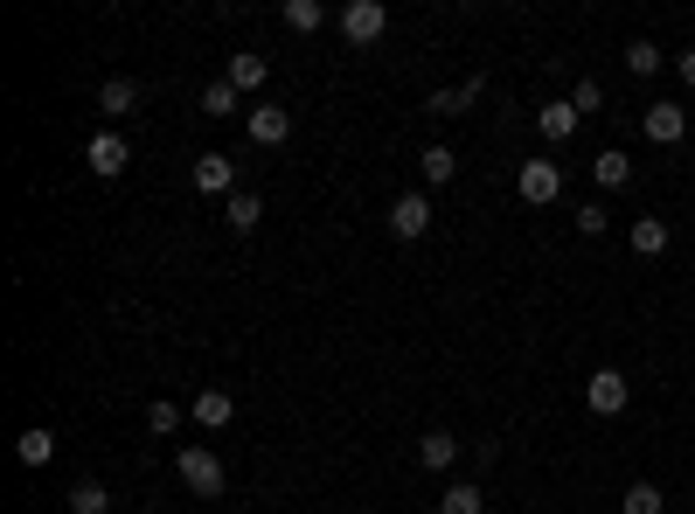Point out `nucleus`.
<instances>
[{
  "instance_id": "f03ea898",
  "label": "nucleus",
  "mask_w": 695,
  "mask_h": 514,
  "mask_svg": "<svg viewBox=\"0 0 695 514\" xmlns=\"http://www.w3.org/2000/svg\"><path fill=\"white\" fill-rule=\"evenodd\" d=\"M383 28H390V8H383V0H348V8H341V35H348L355 49L383 43Z\"/></svg>"
},
{
  "instance_id": "aec40b11",
  "label": "nucleus",
  "mask_w": 695,
  "mask_h": 514,
  "mask_svg": "<svg viewBox=\"0 0 695 514\" xmlns=\"http://www.w3.org/2000/svg\"><path fill=\"white\" fill-rule=\"evenodd\" d=\"M418 167H424V181H431V188H445V181L459 175V154H453V146H424V160H418Z\"/></svg>"
},
{
  "instance_id": "a878e982",
  "label": "nucleus",
  "mask_w": 695,
  "mask_h": 514,
  "mask_svg": "<svg viewBox=\"0 0 695 514\" xmlns=\"http://www.w3.org/2000/svg\"><path fill=\"white\" fill-rule=\"evenodd\" d=\"M202 111H209V119H230V111H237V84L216 77L209 91H202Z\"/></svg>"
},
{
  "instance_id": "dca6fc26",
  "label": "nucleus",
  "mask_w": 695,
  "mask_h": 514,
  "mask_svg": "<svg viewBox=\"0 0 695 514\" xmlns=\"http://www.w3.org/2000/svg\"><path fill=\"white\" fill-rule=\"evenodd\" d=\"M418 459H424V473H445L459 459V438L453 431H424V445H418Z\"/></svg>"
},
{
  "instance_id": "2eb2a0df",
  "label": "nucleus",
  "mask_w": 695,
  "mask_h": 514,
  "mask_svg": "<svg viewBox=\"0 0 695 514\" xmlns=\"http://www.w3.org/2000/svg\"><path fill=\"white\" fill-rule=\"evenodd\" d=\"M98 111H105V119H125V111H140V84H133V77H111V84L98 91Z\"/></svg>"
},
{
  "instance_id": "4468645a",
  "label": "nucleus",
  "mask_w": 695,
  "mask_h": 514,
  "mask_svg": "<svg viewBox=\"0 0 695 514\" xmlns=\"http://www.w3.org/2000/svg\"><path fill=\"white\" fill-rule=\"evenodd\" d=\"M265 70H272V63H265V56H257V49H237L223 77H230L237 91H265Z\"/></svg>"
},
{
  "instance_id": "1a4fd4ad",
  "label": "nucleus",
  "mask_w": 695,
  "mask_h": 514,
  "mask_svg": "<svg viewBox=\"0 0 695 514\" xmlns=\"http://www.w3.org/2000/svg\"><path fill=\"white\" fill-rule=\"evenodd\" d=\"M195 188H202V195H223V202H230V195H237V160H230V154H202V160H195Z\"/></svg>"
},
{
  "instance_id": "7ed1b4c3",
  "label": "nucleus",
  "mask_w": 695,
  "mask_h": 514,
  "mask_svg": "<svg viewBox=\"0 0 695 514\" xmlns=\"http://www.w3.org/2000/svg\"><path fill=\"white\" fill-rule=\"evenodd\" d=\"M515 195L536 202V208H550V202L563 195V167H556V160H529V167L515 175Z\"/></svg>"
},
{
  "instance_id": "423d86ee",
  "label": "nucleus",
  "mask_w": 695,
  "mask_h": 514,
  "mask_svg": "<svg viewBox=\"0 0 695 514\" xmlns=\"http://www.w3.org/2000/svg\"><path fill=\"white\" fill-rule=\"evenodd\" d=\"M626 396H633V390H626V375H619V369H598L591 383H585V404H591L598 417H619V410H626Z\"/></svg>"
},
{
  "instance_id": "4be33fe9",
  "label": "nucleus",
  "mask_w": 695,
  "mask_h": 514,
  "mask_svg": "<svg viewBox=\"0 0 695 514\" xmlns=\"http://www.w3.org/2000/svg\"><path fill=\"white\" fill-rule=\"evenodd\" d=\"M591 175H598V188H633V160L612 146V154H598V167H591Z\"/></svg>"
},
{
  "instance_id": "c756f323",
  "label": "nucleus",
  "mask_w": 695,
  "mask_h": 514,
  "mask_svg": "<svg viewBox=\"0 0 695 514\" xmlns=\"http://www.w3.org/2000/svg\"><path fill=\"white\" fill-rule=\"evenodd\" d=\"M674 70H682V84L695 91V49H682V56H674Z\"/></svg>"
},
{
  "instance_id": "f257e3e1",
  "label": "nucleus",
  "mask_w": 695,
  "mask_h": 514,
  "mask_svg": "<svg viewBox=\"0 0 695 514\" xmlns=\"http://www.w3.org/2000/svg\"><path fill=\"white\" fill-rule=\"evenodd\" d=\"M175 473H181V487H188V493H202V501H216V493H223V459H216L209 445H181Z\"/></svg>"
},
{
  "instance_id": "20e7f679",
  "label": "nucleus",
  "mask_w": 695,
  "mask_h": 514,
  "mask_svg": "<svg viewBox=\"0 0 695 514\" xmlns=\"http://www.w3.org/2000/svg\"><path fill=\"white\" fill-rule=\"evenodd\" d=\"M84 160H91V175H98V181H111V175H125V160H133V146H125L119 140V132H91V146H84Z\"/></svg>"
},
{
  "instance_id": "6ab92c4d",
  "label": "nucleus",
  "mask_w": 695,
  "mask_h": 514,
  "mask_svg": "<svg viewBox=\"0 0 695 514\" xmlns=\"http://www.w3.org/2000/svg\"><path fill=\"white\" fill-rule=\"evenodd\" d=\"M439 514H487V493H480L474 480H459V487H445V501H439Z\"/></svg>"
},
{
  "instance_id": "bb28decb",
  "label": "nucleus",
  "mask_w": 695,
  "mask_h": 514,
  "mask_svg": "<svg viewBox=\"0 0 695 514\" xmlns=\"http://www.w3.org/2000/svg\"><path fill=\"white\" fill-rule=\"evenodd\" d=\"M175 425H181V404H167V396H154V404H146V431H154V438H167Z\"/></svg>"
},
{
  "instance_id": "b1692460",
  "label": "nucleus",
  "mask_w": 695,
  "mask_h": 514,
  "mask_svg": "<svg viewBox=\"0 0 695 514\" xmlns=\"http://www.w3.org/2000/svg\"><path fill=\"white\" fill-rule=\"evenodd\" d=\"M70 514H111V493L98 480H77L70 487Z\"/></svg>"
},
{
  "instance_id": "5701e85b",
  "label": "nucleus",
  "mask_w": 695,
  "mask_h": 514,
  "mask_svg": "<svg viewBox=\"0 0 695 514\" xmlns=\"http://www.w3.org/2000/svg\"><path fill=\"white\" fill-rule=\"evenodd\" d=\"M321 22H327L321 0H286V28L292 35H321Z\"/></svg>"
},
{
  "instance_id": "0eeeda50",
  "label": "nucleus",
  "mask_w": 695,
  "mask_h": 514,
  "mask_svg": "<svg viewBox=\"0 0 695 514\" xmlns=\"http://www.w3.org/2000/svg\"><path fill=\"white\" fill-rule=\"evenodd\" d=\"M243 132H251V146H286V140H292V111L257 105L251 119H243Z\"/></svg>"
},
{
  "instance_id": "393cba45",
  "label": "nucleus",
  "mask_w": 695,
  "mask_h": 514,
  "mask_svg": "<svg viewBox=\"0 0 695 514\" xmlns=\"http://www.w3.org/2000/svg\"><path fill=\"white\" fill-rule=\"evenodd\" d=\"M661 63H668V56L654 49L647 35H640V43H626V70H633V77H654V70H661Z\"/></svg>"
},
{
  "instance_id": "ddd939ff",
  "label": "nucleus",
  "mask_w": 695,
  "mask_h": 514,
  "mask_svg": "<svg viewBox=\"0 0 695 514\" xmlns=\"http://www.w3.org/2000/svg\"><path fill=\"white\" fill-rule=\"evenodd\" d=\"M257 216H265V202H257V195H251V188H237V195H230V202H223V223H230V230H237V237H251V230H257Z\"/></svg>"
},
{
  "instance_id": "f3484780",
  "label": "nucleus",
  "mask_w": 695,
  "mask_h": 514,
  "mask_svg": "<svg viewBox=\"0 0 695 514\" xmlns=\"http://www.w3.org/2000/svg\"><path fill=\"white\" fill-rule=\"evenodd\" d=\"M14 459H22V466H49V459H56V438H49L43 425H28L22 438H14Z\"/></svg>"
},
{
  "instance_id": "a211bd4d",
  "label": "nucleus",
  "mask_w": 695,
  "mask_h": 514,
  "mask_svg": "<svg viewBox=\"0 0 695 514\" xmlns=\"http://www.w3.org/2000/svg\"><path fill=\"white\" fill-rule=\"evenodd\" d=\"M668 501H661V487H654V480H633L626 493H619V514H661Z\"/></svg>"
},
{
  "instance_id": "39448f33",
  "label": "nucleus",
  "mask_w": 695,
  "mask_h": 514,
  "mask_svg": "<svg viewBox=\"0 0 695 514\" xmlns=\"http://www.w3.org/2000/svg\"><path fill=\"white\" fill-rule=\"evenodd\" d=\"M424 230H431V202L424 195H397V202H390V237L418 243Z\"/></svg>"
},
{
  "instance_id": "f8f14e48",
  "label": "nucleus",
  "mask_w": 695,
  "mask_h": 514,
  "mask_svg": "<svg viewBox=\"0 0 695 514\" xmlns=\"http://www.w3.org/2000/svg\"><path fill=\"white\" fill-rule=\"evenodd\" d=\"M474 98H487V77H466V84H453V91H431V105L424 111H439V119H459Z\"/></svg>"
},
{
  "instance_id": "9d476101",
  "label": "nucleus",
  "mask_w": 695,
  "mask_h": 514,
  "mask_svg": "<svg viewBox=\"0 0 695 514\" xmlns=\"http://www.w3.org/2000/svg\"><path fill=\"white\" fill-rule=\"evenodd\" d=\"M188 417H195L202 431H223L237 417V396L230 390H195V404H188Z\"/></svg>"
},
{
  "instance_id": "412c9836",
  "label": "nucleus",
  "mask_w": 695,
  "mask_h": 514,
  "mask_svg": "<svg viewBox=\"0 0 695 514\" xmlns=\"http://www.w3.org/2000/svg\"><path fill=\"white\" fill-rule=\"evenodd\" d=\"M633 251H640V258H661V251H668V223H661V216H640V223H633Z\"/></svg>"
},
{
  "instance_id": "9b49d317",
  "label": "nucleus",
  "mask_w": 695,
  "mask_h": 514,
  "mask_svg": "<svg viewBox=\"0 0 695 514\" xmlns=\"http://www.w3.org/2000/svg\"><path fill=\"white\" fill-rule=\"evenodd\" d=\"M536 125H542V140H550V146H563V140H577V125H585V119H577L571 98H550V105L536 111Z\"/></svg>"
},
{
  "instance_id": "6e6552de",
  "label": "nucleus",
  "mask_w": 695,
  "mask_h": 514,
  "mask_svg": "<svg viewBox=\"0 0 695 514\" xmlns=\"http://www.w3.org/2000/svg\"><path fill=\"white\" fill-rule=\"evenodd\" d=\"M640 132H647L654 146H682V140H688V111H682V105H654L647 119H640Z\"/></svg>"
},
{
  "instance_id": "cd10ccee",
  "label": "nucleus",
  "mask_w": 695,
  "mask_h": 514,
  "mask_svg": "<svg viewBox=\"0 0 695 514\" xmlns=\"http://www.w3.org/2000/svg\"><path fill=\"white\" fill-rule=\"evenodd\" d=\"M571 105H577V119H585V111H606V91H598V77H585L571 91Z\"/></svg>"
},
{
  "instance_id": "c85d7f7f",
  "label": "nucleus",
  "mask_w": 695,
  "mask_h": 514,
  "mask_svg": "<svg viewBox=\"0 0 695 514\" xmlns=\"http://www.w3.org/2000/svg\"><path fill=\"white\" fill-rule=\"evenodd\" d=\"M606 208H598V202H585V208H577V230H585V237H606Z\"/></svg>"
}]
</instances>
